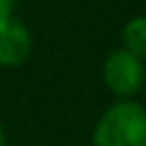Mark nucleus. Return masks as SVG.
Masks as SVG:
<instances>
[{
    "instance_id": "obj_3",
    "label": "nucleus",
    "mask_w": 146,
    "mask_h": 146,
    "mask_svg": "<svg viewBox=\"0 0 146 146\" xmlns=\"http://www.w3.org/2000/svg\"><path fill=\"white\" fill-rule=\"evenodd\" d=\"M32 52V32L14 14L0 18V66L16 68L27 62Z\"/></svg>"
},
{
    "instance_id": "obj_6",
    "label": "nucleus",
    "mask_w": 146,
    "mask_h": 146,
    "mask_svg": "<svg viewBox=\"0 0 146 146\" xmlns=\"http://www.w3.org/2000/svg\"><path fill=\"white\" fill-rule=\"evenodd\" d=\"M0 146H7V132L2 128V123H0Z\"/></svg>"
},
{
    "instance_id": "obj_7",
    "label": "nucleus",
    "mask_w": 146,
    "mask_h": 146,
    "mask_svg": "<svg viewBox=\"0 0 146 146\" xmlns=\"http://www.w3.org/2000/svg\"><path fill=\"white\" fill-rule=\"evenodd\" d=\"M144 84H146V80H144Z\"/></svg>"
},
{
    "instance_id": "obj_4",
    "label": "nucleus",
    "mask_w": 146,
    "mask_h": 146,
    "mask_svg": "<svg viewBox=\"0 0 146 146\" xmlns=\"http://www.w3.org/2000/svg\"><path fill=\"white\" fill-rule=\"evenodd\" d=\"M123 48L146 62V16H135L123 25Z\"/></svg>"
},
{
    "instance_id": "obj_2",
    "label": "nucleus",
    "mask_w": 146,
    "mask_h": 146,
    "mask_svg": "<svg viewBox=\"0 0 146 146\" xmlns=\"http://www.w3.org/2000/svg\"><path fill=\"white\" fill-rule=\"evenodd\" d=\"M146 80L144 62L125 48H114L103 62V82L119 98H132Z\"/></svg>"
},
{
    "instance_id": "obj_1",
    "label": "nucleus",
    "mask_w": 146,
    "mask_h": 146,
    "mask_svg": "<svg viewBox=\"0 0 146 146\" xmlns=\"http://www.w3.org/2000/svg\"><path fill=\"white\" fill-rule=\"evenodd\" d=\"M91 146H146V107L130 98L110 105L94 125Z\"/></svg>"
},
{
    "instance_id": "obj_5",
    "label": "nucleus",
    "mask_w": 146,
    "mask_h": 146,
    "mask_svg": "<svg viewBox=\"0 0 146 146\" xmlns=\"http://www.w3.org/2000/svg\"><path fill=\"white\" fill-rule=\"evenodd\" d=\"M16 5H18V0H0V18L14 16V11H16Z\"/></svg>"
}]
</instances>
